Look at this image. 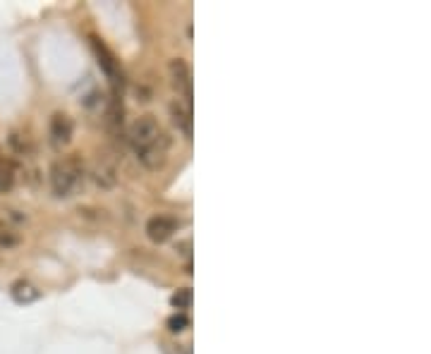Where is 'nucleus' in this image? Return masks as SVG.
Here are the masks:
<instances>
[{
  "label": "nucleus",
  "mask_w": 431,
  "mask_h": 354,
  "mask_svg": "<svg viewBox=\"0 0 431 354\" xmlns=\"http://www.w3.org/2000/svg\"><path fill=\"white\" fill-rule=\"evenodd\" d=\"M129 144H132L137 160L149 170H156L165 163V153H168V137L161 130L156 117L142 115L139 120L132 122L129 127Z\"/></svg>",
  "instance_id": "f257e3e1"
},
{
  "label": "nucleus",
  "mask_w": 431,
  "mask_h": 354,
  "mask_svg": "<svg viewBox=\"0 0 431 354\" xmlns=\"http://www.w3.org/2000/svg\"><path fill=\"white\" fill-rule=\"evenodd\" d=\"M84 180V163L79 155H67L53 163L51 168V187L56 196H70Z\"/></svg>",
  "instance_id": "f03ea898"
},
{
  "label": "nucleus",
  "mask_w": 431,
  "mask_h": 354,
  "mask_svg": "<svg viewBox=\"0 0 431 354\" xmlns=\"http://www.w3.org/2000/svg\"><path fill=\"white\" fill-rule=\"evenodd\" d=\"M168 69H170L172 87H175L177 94L185 99L182 103L190 108V106H192V69H190V65H187L182 58H172Z\"/></svg>",
  "instance_id": "7ed1b4c3"
},
{
  "label": "nucleus",
  "mask_w": 431,
  "mask_h": 354,
  "mask_svg": "<svg viewBox=\"0 0 431 354\" xmlns=\"http://www.w3.org/2000/svg\"><path fill=\"white\" fill-rule=\"evenodd\" d=\"M177 233V221L170 216H151L147 221V237L156 244L168 242Z\"/></svg>",
  "instance_id": "20e7f679"
},
{
  "label": "nucleus",
  "mask_w": 431,
  "mask_h": 354,
  "mask_svg": "<svg viewBox=\"0 0 431 354\" xmlns=\"http://www.w3.org/2000/svg\"><path fill=\"white\" fill-rule=\"evenodd\" d=\"M91 48H94L96 58H99L101 69H104L113 82H117V72H120V69H117V60H115V56H113L111 48H108L104 41L99 39V36H91Z\"/></svg>",
  "instance_id": "39448f33"
},
{
  "label": "nucleus",
  "mask_w": 431,
  "mask_h": 354,
  "mask_svg": "<svg viewBox=\"0 0 431 354\" xmlns=\"http://www.w3.org/2000/svg\"><path fill=\"white\" fill-rule=\"evenodd\" d=\"M72 132H74V125H72V117L70 115H65V112H56V115L51 117V139H53L56 146H65V144H70Z\"/></svg>",
  "instance_id": "423d86ee"
},
{
  "label": "nucleus",
  "mask_w": 431,
  "mask_h": 354,
  "mask_svg": "<svg viewBox=\"0 0 431 354\" xmlns=\"http://www.w3.org/2000/svg\"><path fill=\"white\" fill-rule=\"evenodd\" d=\"M106 125L113 134H122V125H125V108H122V101L117 99V96H113V99L108 101Z\"/></svg>",
  "instance_id": "0eeeda50"
},
{
  "label": "nucleus",
  "mask_w": 431,
  "mask_h": 354,
  "mask_svg": "<svg viewBox=\"0 0 431 354\" xmlns=\"http://www.w3.org/2000/svg\"><path fill=\"white\" fill-rule=\"evenodd\" d=\"M170 117H172V122H175L177 130L190 139L192 137V110L187 108L182 101H172L170 103Z\"/></svg>",
  "instance_id": "6e6552de"
},
{
  "label": "nucleus",
  "mask_w": 431,
  "mask_h": 354,
  "mask_svg": "<svg viewBox=\"0 0 431 354\" xmlns=\"http://www.w3.org/2000/svg\"><path fill=\"white\" fill-rule=\"evenodd\" d=\"M10 292H13L15 302H19V304H29V302H34V299H39V289L26 280H17L10 287Z\"/></svg>",
  "instance_id": "1a4fd4ad"
},
{
  "label": "nucleus",
  "mask_w": 431,
  "mask_h": 354,
  "mask_svg": "<svg viewBox=\"0 0 431 354\" xmlns=\"http://www.w3.org/2000/svg\"><path fill=\"white\" fill-rule=\"evenodd\" d=\"M15 163L5 155H0V192H10L15 187Z\"/></svg>",
  "instance_id": "9d476101"
},
{
  "label": "nucleus",
  "mask_w": 431,
  "mask_h": 354,
  "mask_svg": "<svg viewBox=\"0 0 431 354\" xmlns=\"http://www.w3.org/2000/svg\"><path fill=\"white\" fill-rule=\"evenodd\" d=\"M192 302H194V294H192V289L190 287H182V289H177L175 294L170 297V304L175 309H190L192 307Z\"/></svg>",
  "instance_id": "9b49d317"
},
{
  "label": "nucleus",
  "mask_w": 431,
  "mask_h": 354,
  "mask_svg": "<svg viewBox=\"0 0 431 354\" xmlns=\"http://www.w3.org/2000/svg\"><path fill=\"white\" fill-rule=\"evenodd\" d=\"M168 328H170L172 332L187 330V328H190V319H187L185 314H172L170 319H168Z\"/></svg>",
  "instance_id": "f8f14e48"
},
{
  "label": "nucleus",
  "mask_w": 431,
  "mask_h": 354,
  "mask_svg": "<svg viewBox=\"0 0 431 354\" xmlns=\"http://www.w3.org/2000/svg\"><path fill=\"white\" fill-rule=\"evenodd\" d=\"M19 242V237L15 233H10V230L0 228V249H10V246H15Z\"/></svg>",
  "instance_id": "ddd939ff"
}]
</instances>
